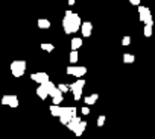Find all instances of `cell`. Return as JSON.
Here are the masks:
<instances>
[{"mask_svg":"<svg viewBox=\"0 0 155 139\" xmlns=\"http://www.w3.org/2000/svg\"><path fill=\"white\" fill-rule=\"evenodd\" d=\"M81 23L82 21H81V18H79L78 14H74L71 11H65L64 18H62V29H64V32L67 35L76 33L78 30H79V27H81Z\"/></svg>","mask_w":155,"mask_h":139,"instance_id":"6da1fadb","label":"cell"},{"mask_svg":"<svg viewBox=\"0 0 155 139\" xmlns=\"http://www.w3.org/2000/svg\"><path fill=\"white\" fill-rule=\"evenodd\" d=\"M84 86H85V80H84L82 77H78V80H76L74 83L68 85V91L73 92V97H74L76 101H78V100H81V95H82V89H84Z\"/></svg>","mask_w":155,"mask_h":139,"instance_id":"7a4b0ae2","label":"cell"},{"mask_svg":"<svg viewBox=\"0 0 155 139\" xmlns=\"http://www.w3.org/2000/svg\"><path fill=\"white\" fill-rule=\"evenodd\" d=\"M138 20L144 24H152L153 26V20H152V14H150V9L146 8V6H141L138 5Z\"/></svg>","mask_w":155,"mask_h":139,"instance_id":"3957f363","label":"cell"},{"mask_svg":"<svg viewBox=\"0 0 155 139\" xmlns=\"http://www.w3.org/2000/svg\"><path fill=\"white\" fill-rule=\"evenodd\" d=\"M26 71V62L25 60H14L11 63V73L14 77H21Z\"/></svg>","mask_w":155,"mask_h":139,"instance_id":"277c9868","label":"cell"},{"mask_svg":"<svg viewBox=\"0 0 155 139\" xmlns=\"http://www.w3.org/2000/svg\"><path fill=\"white\" fill-rule=\"evenodd\" d=\"M65 73L68 76H73V77H84V74L87 73V68L85 66H78V65H68Z\"/></svg>","mask_w":155,"mask_h":139,"instance_id":"5b68a950","label":"cell"},{"mask_svg":"<svg viewBox=\"0 0 155 139\" xmlns=\"http://www.w3.org/2000/svg\"><path fill=\"white\" fill-rule=\"evenodd\" d=\"M74 115H76V107H62L61 109V115H59V121L65 125L68 122V119L71 116H74Z\"/></svg>","mask_w":155,"mask_h":139,"instance_id":"8992f818","label":"cell"},{"mask_svg":"<svg viewBox=\"0 0 155 139\" xmlns=\"http://www.w3.org/2000/svg\"><path fill=\"white\" fill-rule=\"evenodd\" d=\"M79 30H81V33H82L84 38H88L91 35V32H93V24L90 21H84V23H81Z\"/></svg>","mask_w":155,"mask_h":139,"instance_id":"52a82bcc","label":"cell"},{"mask_svg":"<svg viewBox=\"0 0 155 139\" xmlns=\"http://www.w3.org/2000/svg\"><path fill=\"white\" fill-rule=\"evenodd\" d=\"M31 80L41 85V83H46L49 80V74L47 73H34V74H31Z\"/></svg>","mask_w":155,"mask_h":139,"instance_id":"ba28073f","label":"cell"},{"mask_svg":"<svg viewBox=\"0 0 155 139\" xmlns=\"http://www.w3.org/2000/svg\"><path fill=\"white\" fill-rule=\"evenodd\" d=\"M79 122H81V118L74 115V116H71V118L68 119V122H67L65 125H67V127H68L71 131H74V128L78 127V124H79Z\"/></svg>","mask_w":155,"mask_h":139,"instance_id":"9c48e42d","label":"cell"},{"mask_svg":"<svg viewBox=\"0 0 155 139\" xmlns=\"http://www.w3.org/2000/svg\"><path fill=\"white\" fill-rule=\"evenodd\" d=\"M85 128H87V121H82V119H81V122L78 124V127L74 128L73 133H74L76 136H82V133L85 131Z\"/></svg>","mask_w":155,"mask_h":139,"instance_id":"30bf717a","label":"cell"},{"mask_svg":"<svg viewBox=\"0 0 155 139\" xmlns=\"http://www.w3.org/2000/svg\"><path fill=\"white\" fill-rule=\"evenodd\" d=\"M37 95L41 98V100H46L47 98V91H46V88H44V85H40L38 88H37Z\"/></svg>","mask_w":155,"mask_h":139,"instance_id":"8fae6325","label":"cell"},{"mask_svg":"<svg viewBox=\"0 0 155 139\" xmlns=\"http://www.w3.org/2000/svg\"><path fill=\"white\" fill-rule=\"evenodd\" d=\"M61 106L59 104H52L50 106V113H52V116H59L61 115Z\"/></svg>","mask_w":155,"mask_h":139,"instance_id":"7c38bea8","label":"cell"},{"mask_svg":"<svg viewBox=\"0 0 155 139\" xmlns=\"http://www.w3.org/2000/svg\"><path fill=\"white\" fill-rule=\"evenodd\" d=\"M82 45V38H71V50H78Z\"/></svg>","mask_w":155,"mask_h":139,"instance_id":"4fadbf2b","label":"cell"},{"mask_svg":"<svg viewBox=\"0 0 155 139\" xmlns=\"http://www.w3.org/2000/svg\"><path fill=\"white\" fill-rule=\"evenodd\" d=\"M37 24H38L40 29H49V27H50V21L46 20V18H40V20L37 21Z\"/></svg>","mask_w":155,"mask_h":139,"instance_id":"5bb4252c","label":"cell"},{"mask_svg":"<svg viewBox=\"0 0 155 139\" xmlns=\"http://www.w3.org/2000/svg\"><path fill=\"white\" fill-rule=\"evenodd\" d=\"M97 98H99L97 94H91V95H88V97H84V101H85L87 104H94V103L97 101Z\"/></svg>","mask_w":155,"mask_h":139,"instance_id":"9a60e30c","label":"cell"},{"mask_svg":"<svg viewBox=\"0 0 155 139\" xmlns=\"http://www.w3.org/2000/svg\"><path fill=\"white\" fill-rule=\"evenodd\" d=\"M41 85H44V88H46V91H47V94H49V95H50V92L56 88V85H55L53 82H50V80H47L46 83H41Z\"/></svg>","mask_w":155,"mask_h":139,"instance_id":"2e32d148","label":"cell"},{"mask_svg":"<svg viewBox=\"0 0 155 139\" xmlns=\"http://www.w3.org/2000/svg\"><path fill=\"white\" fill-rule=\"evenodd\" d=\"M8 106H11V107H18V97H17V95H9Z\"/></svg>","mask_w":155,"mask_h":139,"instance_id":"e0dca14e","label":"cell"},{"mask_svg":"<svg viewBox=\"0 0 155 139\" xmlns=\"http://www.w3.org/2000/svg\"><path fill=\"white\" fill-rule=\"evenodd\" d=\"M134 60H135L134 54H131V53H125L123 54V62L125 63H134Z\"/></svg>","mask_w":155,"mask_h":139,"instance_id":"ac0fdd59","label":"cell"},{"mask_svg":"<svg viewBox=\"0 0 155 139\" xmlns=\"http://www.w3.org/2000/svg\"><path fill=\"white\" fill-rule=\"evenodd\" d=\"M68 59H70V62H71V63H76V62H78V59H79V54H78V50H71V51H70V56H68Z\"/></svg>","mask_w":155,"mask_h":139,"instance_id":"d6986e66","label":"cell"},{"mask_svg":"<svg viewBox=\"0 0 155 139\" xmlns=\"http://www.w3.org/2000/svg\"><path fill=\"white\" fill-rule=\"evenodd\" d=\"M143 33H144L146 38H150V36H152V24H144Z\"/></svg>","mask_w":155,"mask_h":139,"instance_id":"ffe728a7","label":"cell"},{"mask_svg":"<svg viewBox=\"0 0 155 139\" xmlns=\"http://www.w3.org/2000/svg\"><path fill=\"white\" fill-rule=\"evenodd\" d=\"M41 48H43V50H46L47 53H50V51H53V50H55V45H53V44H50V42H47V44L44 42V44H41Z\"/></svg>","mask_w":155,"mask_h":139,"instance_id":"44dd1931","label":"cell"},{"mask_svg":"<svg viewBox=\"0 0 155 139\" xmlns=\"http://www.w3.org/2000/svg\"><path fill=\"white\" fill-rule=\"evenodd\" d=\"M62 100H64V97H62V95L52 97V103H53V104H61V103H62Z\"/></svg>","mask_w":155,"mask_h":139,"instance_id":"7402d4cb","label":"cell"},{"mask_svg":"<svg viewBox=\"0 0 155 139\" xmlns=\"http://www.w3.org/2000/svg\"><path fill=\"white\" fill-rule=\"evenodd\" d=\"M58 89H59V91H61V92L64 94V92H67V91H68V85H64V83H59V85H58Z\"/></svg>","mask_w":155,"mask_h":139,"instance_id":"603a6c76","label":"cell"},{"mask_svg":"<svg viewBox=\"0 0 155 139\" xmlns=\"http://www.w3.org/2000/svg\"><path fill=\"white\" fill-rule=\"evenodd\" d=\"M105 119H107L105 115H101V116L97 118V127H102V125L105 124Z\"/></svg>","mask_w":155,"mask_h":139,"instance_id":"cb8c5ba5","label":"cell"},{"mask_svg":"<svg viewBox=\"0 0 155 139\" xmlns=\"http://www.w3.org/2000/svg\"><path fill=\"white\" fill-rule=\"evenodd\" d=\"M131 44V36H123V39H122V45H129Z\"/></svg>","mask_w":155,"mask_h":139,"instance_id":"d4e9b609","label":"cell"},{"mask_svg":"<svg viewBox=\"0 0 155 139\" xmlns=\"http://www.w3.org/2000/svg\"><path fill=\"white\" fill-rule=\"evenodd\" d=\"M8 101H9V95H3V97H2V104L8 106Z\"/></svg>","mask_w":155,"mask_h":139,"instance_id":"484cf974","label":"cell"},{"mask_svg":"<svg viewBox=\"0 0 155 139\" xmlns=\"http://www.w3.org/2000/svg\"><path fill=\"white\" fill-rule=\"evenodd\" d=\"M129 2H131V5H134V6H138L141 0H129Z\"/></svg>","mask_w":155,"mask_h":139,"instance_id":"4316f807","label":"cell"},{"mask_svg":"<svg viewBox=\"0 0 155 139\" xmlns=\"http://www.w3.org/2000/svg\"><path fill=\"white\" fill-rule=\"evenodd\" d=\"M81 112H82L84 115H88V113H90V109H88V107H82V109H81Z\"/></svg>","mask_w":155,"mask_h":139,"instance_id":"83f0119b","label":"cell"},{"mask_svg":"<svg viewBox=\"0 0 155 139\" xmlns=\"http://www.w3.org/2000/svg\"><path fill=\"white\" fill-rule=\"evenodd\" d=\"M67 3H68V5H71V6H73V5H74V0H67Z\"/></svg>","mask_w":155,"mask_h":139,"instance_id":"f1b7e54d","label":"cell"}]
</instances>
